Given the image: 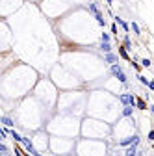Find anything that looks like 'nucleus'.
I'll return each instance as SVG.
<instances>
[{
	"mask_svg": "<svg viewBox=\"0 0 154 156\" xmlns=\"http://www.w3.org/2000/svg\"><path fill=\"white\" fill-rule=\"evenodd\" d=\"M89 13L97 19V23H99V26H106V19L102 17V13H100V9H99V6L95 4V2H89Z\"/></svg>",
	"mask_w": 154,
	"mask_h": 156,
	"instance_id": "f257e3e1",
	"label": "nucleus"
},
{
	"mask_svg": "<svg viewBox=\"0 0 154 156\" xmlns=\"http://www.w3.org/2000/svg\"><path fill=\"white\" fill-rule=\"evenodd\" d=\"M110 73L117 78V80L121 82V84H124L126 86V74H124V71H123V67L121 65H117V63H113L111 67H110Z\"/></svg>",
	"mask_w": 154,
	"mask_h": 156,
	"instance_id": "f03ea898",
	"label": "nucleus"
},
{
	"mask_svg": "<svg viewBox=\"0 0 154 156\" xmlns=\"http://www.w3.org/2000/svg\"><path fill=\"white\" fill-rule=\"evenodd\" d=\"M119 102H121L123 106H134V108H136L138 97L132 95V93H123V95H119Z\"/></svg>",
	"mask_w": 154,
	"mask_h": 156,
	"instance_id": "7ed1b4c3",
	"label": "nucleus"
},
{
	"mask_svg": "<svg viewBox=\"0 0 154 156\" xmlns=\"http://www.w3.org/2000/svg\"><path fill=\"white\" fill-rule=\"evenodd\" d=\"M113 19H115V24H119V26L123 28V32H124V34H128V32H130V24H128L126 21H123V19H121L119 15H115Z\"/></svg>",
	"mask_w": 154,
	"mask_h": 156,
	"instance_id": "20e7f679",
	"label": "nucleus"
},
{
	"mask_svg": "<svg viewBox=\"0 0 154 156\" xmlns=\"http://www.w3.org/2000/svg\"><path fill=\"white\" fill-rule=\"evenodd\" d=\"M104 62H106V63H111V65H113L115 62H117V56H115L113 52H108V54L104 56Z\"/></svg>",
	"mask_w": 154,
	"mask_h": 156,
	"instance_id": "39448f33",
	"label": "nucleus"
},
{
	"mask_svg": "<svg viewBox=\"0 0 154 156\" xmlns=\"http://www.w3.org/2000/svg\"><path fill=\"white\" fill-rule=\"evenodd\" d=\"M130 30L134 32V35H141V28H139V24H138L136 21H132V23H130Z\"/></svg>",
	"mask_w": 154,
	"mask_h": 156,
	"instance_id": "423d86ee",
	"label": "nucleus"
},
{
	"mask_svg": "<svg viewBox=\"0 0 154 156\" xmlns=\"http://www.w3.org/2000/svg\"><path fill=\"white\" fill-rule=\"evenodd\" d=\"M134 106H123V117H132Z\"/></svg>",
	"mask_w": 154,
	"mask_h": 156,
	"instance_id": "0eeeda50",
	"label": "nucleus"
},
{
	"mask_svg": "<svg viewBox=\"0 0 154 156\" xmlns=\"http://www.w3.org/2000/svg\"><path fill=\"white\" fill-rule=\"evenodd\" d=\"M99 48H100V50H102L104 54H108V52H111V45H110V43H102V41H100V45H99Z\"/></svg>",
	"mask_w": 154,
	"mask_h": 156,
	"instance_id": "6e6552de",
	"label": "nucleus"
},
{
	"mask_svg": "<svg viewBox=\"0 0 154 156\" xmlns=\"http://www.w3.org/2000/svg\"><path fill=\"white\" fill-rule=\"evenodd\" d=\"M123 47H124L126 50H130V48H132V41H130V35H128V34H126V35H124V39H123Z\"/></svg>",
	"mask_w": 154,
	"mask_h": 156,
	"instance_id": "1a4fd4ad",
	"label": "nucleus"
},
{
	"mask_svg": "<svg viewBox=\"0 0 154 156\" xmlns=\"http://www.w3.org/2000/svg\"><path fill=\"white\" fill-rule=\"evenodd\" d=\"M119 56L123 58V60H128V62H130V56H128V52H126L124 47H119Z\"/></svg>",
	"mask_w": 154,
	"mask_h": 156,
	"instance_id": "9d476101",
	"label": "nucleus"
},
{
	"mask_svg": "<svg viewBox=\"0 0 154 156\" xmlns=\"http://www.w3.org/2000/svg\"><path fill=\"white\" fill-rule=\"evenodd\" d=\"M2 121H4V126H15V121H13V119H9L8 115H4V117H2Z\"/></svg>",
	"mask_w": 154,
	"mask_h": 156,
	"instance_id": "9b49d317",
	"label": "nucleus"
},
{
	"mask_svg": "<svg viewBox=\"0 0 154 156\" xmlns=\"http://www.w3.org/2000/svg\"><path fill=\"white\" fill-rule=\"evenodd\" d=\"M100 41H102V43H110V41H111V35L106 34V32H102V34H100Z\"/></svg>",
	"mask_w": 154,
	"mask_h": 156,
	"instance_id": "f8f14e48",
	"label": "nucleus"
},
{
	"mask_svg": "<svg viewBox=\"0 0 154 156\" xmlns=\"http://www.w3.org/2000/svg\"><path fill=\"white\" fill-rule=\"evenodd\" d=\"M136 106H138L139 110H147V108H149V106H147V102H145L143 99H138V102H136Z\"/></svg>",
	"mask_w": 154,
	"mask_h": 156,
	"instance_id": "ddd939ff",
	"label": "nucleus"
},
{
	"mask_svg": "<svg viewBox=\"0 0 154 156\" xmlns=\"http://www.w3.org/2000/svg\"><path fill=\"white\" fill-rule=\"evenodd\" d=\"M138 78H139V82H141L143 86H147V87H149V84H150V80H149V78H147V76H143V74H138Z\"/></svg>",
	"mask_w": 154,
	"mask_h": 156,
	"instance_id": "4468645a",
	"label": "nucleus"
},
{
	"mask_svg": "<svg viewBox=\"0 0 154 156\" xmlns=\"http://www.w3.org/2000/svg\"><path fill=\"white\" fill-rule=\"evenodd\" d=\"M141 65H143L145 69H149V67H150V60H149V58H145V60H141Z\"/></svg>",
	"mask_w": 154,
	"mask_h": 156,
	"instance_id": "2eb2a0df",
	"label": "nucleus"
},
{
	"mask_svg": "<svg viewBox=\"0 0 154 156\" xmlns=\"http://www.w3.org/2000/svg\"><path fill=\"white\" fill-rule=\"evenodd\" d=\"M111 34H113V35H119V34H117V24H111Z\"/></svg>",
	"mask_w": 154,
	"mask_h": 156,
	"instance_id": "dca6fc26",
	"label": "nucleus"
},
{
	"mask_svg": "<svg viewBox=\"0 0 154 156\" xmlns=\"http://www.w3.org/2000/svg\"><path fill=\"white\" fill-rule=\"evenodd\" d=\"M149 140H152V141H154V128L149 132Z\"/></svg>",
	"mask_w": 154,
	"mask_h": 156,
	"instance_id": "f3484780",
	"label": "nucleus"
},
{
	"mask_svg": "<svg viewBox=\"0 0 154 156\" xmlns=\"http://www.w3.org/2000/svg\"><path fill=\"white\" fill-rule=\"evenodd\" d=\"M149 89H152V91H154V80H150V84H149Z\"/></svg>",
	"mask_w": 154,
	"mask_h": 156,
	"instance_id": "a211bd4d",
	"label": "nucleus"
},
{
	"mask_svg": "<svg viewBox=\"0 0 154 156\" xmlns=\"http://www.w3.org/2000/svg\"><path fill=\"white\" fill-rule=\"evenodd\" d=\"M150 113H154V104H152V106H150Z\"/></svg>",
	"mask_w": 154,
	"mask_h": 156,
	"instance_id": "6ab92c4d",
	"label": "nucleus"
},
{
	"mask_svg": "<svg viewBox=\"0 0 154 156\" xmlns=\"http://www.w3.org/2000/svg\"><path fill=\"white\" fill-rule=\"evenodd\" d=\"M106 2H108V4H113V0H106Z\"/></svg>",
	"mask_w": 154,
	"mask_h": 156,
	"instance_id": "aec40b11",
	"label": "nucleus"
}]
</instances>
